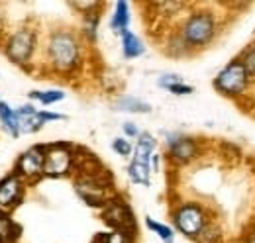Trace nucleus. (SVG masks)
I'll return each instance as SVG.
<instances>
[{"label":"nucleus","instance_id":"f8f14e48","mask_svg":"<svg viewBox=\"0 0 255 243\" xmlns=\"http://www.w3.org/2000/svg\"><path fill=\"white\" fill-rule=\"evenodd\" d=\"M153 149H155V139L151 133H139L133 157H131V165H139V167H147L151 169V159H153Z\"/></svg>","mask_w":255,"mask_h":243},{"label":"nucleus","instance_id":"c85d7f7f","mask_svg":"<svg viewBox=\"0 0 255 243\" xmlns=\"http://www.w3.org/2000/svg\"><path fill=\"white\" fill-rule=\"evenodd\" d=\"M93 243H104V242H102L100 238H96V240H95V242H93Z\"/></svg>","mask_w":255,"mask_h":243},{"label":"nucleus","instance_id":"ddd939ff","mask_svg":"<svg viewBox=\"0 0 255 243\" xmlns=\"http://www.w3.org/2000/svg\"><path fill=\"white\" fill-rule=\"evenodd\" d=\"M16 114H18V123H20V133H33L43 125L37 108H33L32 104L20 106L16 110Z\"/></svg>","mask_w":255,"mask_h":243},{"label":"nucleus","instance_id":"393cba45","mask_svg":"<svg viewBox=\"0 0 255 243\" xmlns=\"http://www.w3.org/2000/svg\"><path fill=\"white\" fill-rule=\"evenodd\" d=\"M167 91L173 92V94H177V96H185V94H192V92H194V89H192L191 85H185V83H177V85L169 87Z\"/></svg>","mask_w":255,"mask_h":243},{"label":"nucleus","instance_id":"423d86ee","mask_svg":"<svg viewBox=\"0 0 255 243\" xmlns=\"http://www.w3.org/2000/svg\"><path fill=\"white\" fill-rule=\"evenodd\" d=\"M102 218L104 222L114 230V232H124L133 236V228H135V220H133V214L129 210L124 200L120 198H110L104 208H102Z\"/></svg>","mask_w":255,"mask_h":243},{"label":"nucleus","instance_id":"dca6fc26","mask_svg":"<svg viewBox=\"0 0 255 243\" xmlns=\"http://www.w3.org/2000/svg\"><path fill=\"white\" fill-rule=\"evenodd\" d=\"M128 24H129V6H128V2H116L110 28L116 33H124V31H128Z\"/></svg>","mask_w":255,"mask_h":243},{"label":"nucleus","instance_id":"20e7f679","mask_svg":"<svg viewBox=\"0 0 255 243\" xmlns=\"http://www.w3.org/2000/svg\"><path fill=\"white\" fill-rule=\"evenodd\" d=\"M173 222H175V228L187 236L196 240L200 236V232L208 226V218L202 206L194 204V202H187V204H181L175 214H173Z\"/></svg>","mask_w":255,"mask_h":243},{"label":"nucleus","instance_id":"9b49d317","mask_svg":"<svg viewBox=\"0 0 255 243\" xmlns=\"http://www.w3.org/2000/svg\"><path fill=\"white\" fill-rule=\"evenodd\" d=\"M167 145H169V153L175 161L179 163H187L196 157L198 153V145L196 141L191 137H185V135H169L167 137Z\"/></svg>","mask_w":255,"mask_h":243},{"label":"nucleus","instance_id":"4468645a","mask_svg":"<svg viewBox=\"0 0 255 243\" xmlns=\"http://www.w3.org/2000/svg\"><path fill=\"white\" fill-rule=\"evenodd\" d=\"M143 51H145V47L133 31L128 30L122 33V53H124L126 59H135V57L143 55Z\"/></svg>","mask_w":255,"mask_h":243},{"label":"nucleus","instance_id":"bb28decb","mask_svg":"<svg viewBox=\"0 0 255 243\" xmlns=\"http://www.w3.org/2000/svg\"><path fill=\"white\" fill-rule=\"evenodd\" d=\"M39 118H41V122L45 123V122L63 120L65 116H63V114H55V112H39Z\"/></svg>","mask_w":255,"mask_h":243},{"label":"nucleus","instance_id":"b1692460","mask_svg":"<svg viewBox=\"0 0 255 243\" xmlns=\"http://www.w3.org/2000/svg\"><path fill=\"white\" fill-rule=\"evenodd\" d=\"M112 149L118 153L120 157H128L129 153H131V143L124 139V137H116L114 141H112Z\"/></svg>","mask_w":255,"mask_h":243},{"label":"nucleus","instance_id":"39448f33","mask_svg":"<svg viewBox=\"0 0 255 243\" xmlns=\"http://www.w3.org/2000/svg\"><path fill=\"white\" fill-rule=\"evenodd\" d=\"M75 169V155L69 145L53 143L43 145V175L47 177H65Z\"/></svg>","mask_w":255,"mask_h":243},{"label":"nucleus","instance_id":"2eb2a0df","mask_svg":"<svg viewBox=\"0 0 255 243\" xmlns=\"http://www.w3.org/2000/svg\"><path fill=\"white\" fill-rule=\"evenodd\" d=\"M0 122L4 125V129L12 135L18 137L20 135V123H18V114L16 110H12L6 102H0Z\"/></svg>","mask_w":255,"mask_h":243},{"label":"nucleus","instance_id":"cd10ccee","mask_svg":"<svg viewBox=\"0 0 255 243\" xmlns=\"http://www.w3.org/2000/svg\"><path fill=\"white\" fill-rule=\"evenodd\" d=\"M124 133L129 135V137H139V129H137L133 123H129V122L124 123Z\"/></svg>","mask_w":255,"mask_h":243},{"label":"nucleus","instance_id":"c756f323","mask_svg":"<svg viewBox=\"0 0 255 243\" xmlns=\"http://www.w3.org/2000/svg\"><path fill=\"white\" fill-rule=\"evenodd\" d=\"M0 31H2V12H0Z\"/></svg>","mask_w":255,"mask_h":243},{"label":"nucleus","instance_id":"9d476101","mask_svg":"<svg viewBox=\"0 0 255 243\" xmlns=\"http://www.w3.org/2000/svg\"><path fill=\"white\" fill-rule=\"evenodd\" d=\"M24 194V182L22 179L12 173L0 181V212H10L14 206L20 204Z\"/></svg>","mask_w":255,"mask_h":243},{"label":"nucleus","instance_id":"a211bd4d","mask_svg":"<svg viewBox=\"0 0 255 243\" xmlns=\"http://www.w3.org/2000/svg\"><path fill=\"white\" fill-rule=\"evenodd\" d=\"M18 238V228L12 224L10 216L0 212V243H12Z\"/></svg>","mask_w":255,"mask_h":243},{"label":"nucleus","instance_id":"f3484780","mask_svg":"<svg viewBox=\"0 0 255 243\" xmlns=\"http://www.w3.org/2000/svg\"><path fill=\"white\" fill-rule=\"evenodd\" d=\"M116 108L122 110V112H133V114H147L151 110V106L139 98H133V96H122L118 102H116Z\"/></svg>","mask_w":255,"mask_h":243},{"label":"nucleus","instance_id":"0eeeda50","mask_svg":"<svg viewBox=\"0 0 255 243\" xmlns=\"http://www.w3.org/2000/svg\"><path fill=\"white\" fill-rule=\"evenodd\" d=\"M79 196L89 204V206H98L104 208V204L110 200L108 198V184L102 181V173L98 175H81L75 184Z\"/></svg>","mask_w":255,"mask_h":243},{"label":"nucleus","instance_id":"f03ea898","mask_svg":"<svg viewBox=\"0 0 255 243\" xmlns=\"http://www.w3.org/2000/svg\"><path fill=\"white\" fill-rule=\"evenodd\" d=\"M214 35H216V20L212 12H206V10L189 14V18L185 20L179 31V37L185 41L189 49L204 47L214 39Z\"/></svg>","mask_w":255,"mask_h":243},{"label":"nucleus","instance_id":"412c9836","mask_svg":"<svg viewBox=\"0 0 255 243\" xmlns=\"http://www.w3.org/2000/svg\"><path fill=\"white\" fill-rule=\"evenodd\" d=\"M104 243H133V236L124 234V232H110V234H104V236H98Z\"/></svg>","mask_w":255,"mask_h":243},{"label":"nucleus","instance_id":"6ab92c4d","mask_svg":"<svg viewBox=\"0 0 255 243\" xmlns=\"http://www.w3.org/2000/svg\"><path fill=\"white\" fill-rule=\"evenodd\" d=\"M145 226L159 238L163 243H173L175 242V234H173V230L169 228V226H165V224H159V222H155V220H151L149 216L145 218Z\"/></svg>","mask_w":255,"mask_h":243},{"label":"nucleus","instance_id":"f257e3e1","mask_svg":"<svg viewBox=\"0 0 255 243\" xmlns=\"http://www.w3.org/2000/svg\"><path fill=\"white\" fill-rule=\"evenodd\" d=\"M47 59L59 73L73 71L81 61V43L71 31H55L47 43Z\"/></svg>","mask_w":255,"mask_h":243},{"label":"nucleus","instance_id":"aec40b11","mask_svg":"<svg viewBox=\"0 0 255 243\" xmlns=\"http://www.w3.org/2000/svg\"><path fill=\"white\" fill-rule=\"evenodd\" d=\"M30 98L37 100V102H41L43 106H49V104H55V102L63 100L65 92H61V91H45V92L33 91V92H30Z\"/></svg>","mask_w":255,"mask_h":243},{"label":"nucleus","instance_id":"1a4fd4ad","mask_svg":"<svg viewBox=\"0 0 255 243\" xmlns=\"http://www.w3.org/2000/svg\"><path fill=\"white\" fill-rule=\"evenodd\" d=\"M16 175L20 179H37L43 175V145L32 147L20 155L16 163Z\"/></svg>","mask_w":255,"mask_h":243},{"label":"nucleus","instance_id":"a878e982","mask_svg":"<svg viewBox=\"0 0 255 243\" xmlns=\"http://www.w3.org/2000/svg\"><path fill=\"white\" fill-rule=\"evenodd\" d=\"M157 83H159V87H163V89H169V87H173L177 83H183V79L179 75H163V77H159Z\"/></svg>","mask_w":255,"mask_h":243},{"label":"nucleus","instance_id":"4be33fe9","mask_svg":"<svg viewBox=\"0 0 255 243\" xmlns=\"http://www.w3.org/2000/svg\"><path fill=\"white\" fill-rule=\"evenodd\" d=\"M242 61H244V65H246V71H248L250 79H255V45H252L250 49H246Z\"/></svg>","mask_w":255,"mask_h":243},{"label":"nucleus","instance_id":"5701e85b","mask_svg":"<svg viewBox=\"0 0 255 243\" xmlns=\"http://www.w3.org/2000/svg\"><path fill=\"white\" fill-rule=\"evenodd\" d=\"M218 242H220V234L216 230H212L210 226H206L200 232V236L196 238V243H218Z\"/></svg>","mask_w":255,"mask_h":243},{"label":"nucleus","instance_id":"6e6552de","mask_svg":"<svg viewBox=\"0 0 255 243\" xmlns=\"http://www.w3.org/2000/svg\"><path fill=\"white\" fill-rule=\"evenodd\" d=\"M35 47V33L28 28L14 31L6 41V55L16 65H26Z\"/></svg>","mask_w":255,"mask_h":243},{"label":"nucleus","instance_id":"7ed1b4c3","mask_svg":"<svg viewBox=\"0 0 255 243\" xmlns=\"http://www.w3.org/2000/svg\"><path fill=\"white\" fill-rule=\"evenodd\" d=\"M252 79L242 59L230 61L214 79V89L224 96H240L248 91Z\"/></svg>","mask_w":255,"mask_h":243}]
</instances>
